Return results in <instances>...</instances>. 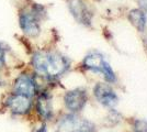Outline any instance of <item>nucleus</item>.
Instances as JSON below:
<instances>
[{
    "label": "nucleus",
    "instance_id": "f257e3e1",
    "mask_svg": "<svg viewBox=\"0 0 147 132\" xmlns=\"http://www.w3.org/2000/svg\"><path fill=\"white\" fill-rule=\"evenodd\" d=\"M31 66L35 75L47 81H55L67 72L70 62L57 51L36 50L31 56Z\"/></svg>",
    "mask_w": 147,
    "mask_h": 132
},
{
    "label": "nucleus",
    "instance_id": "f03ea898",
    "mask_svg": "<svg viewBox=\"0 0 147 132\" xmlns=\"http://www.w3.org/2000/svg\"><path fill=\"white\" fill-rule=\"evenodd\" d=\"M47 17L46 8L42 3L30 2L18 10V24L20 31L29 39H36L42 32V22Z\"/></svg>",
    "mask_w": 147,
    "mask_h": 132
},
{
    "label": "nucleus",
    "instance_id": "7ed1b4c3",
    "mask_svg": "<svg viewBox=\"0 0 147 132\" xmlns=\"http://www.w3.org/2000/svg\"><path fill=\"white\" fill-rule=\"evenodd\" d=\"M82 67L93 72H99L104 75V78L108 83L115 82V74L113 72L110 64L108 63L104 57L97 52L88 54L82 61Z\"/></svg>",
    "mask_w": 147,
    "mask_h": 132
},
{
    "label": "nucleus",
    "instance_id": "20e7f679",
    "mask_svg": "<svg viewBox=\"0 0 147 132\" xmlns=\"http://www.w3.org/2000/svg\"><path fill=\"white\" fill-rule=\"evenodd\" d=\"M94 128L90 121L80 118L75 113L63 117L57 126L56 132H93Z\"/></svg>",
    "mask_w": 147,
    "mask_h": 132
},
{
    "label": "nucleus",
    "instance_id": "39448f33",
    "mask_svg": "<svg viewBox=\"0 0 147 132\" xmlns=\"http://www.w3.org/2000/svg\"><path fill=\"white\" fill-rule=\"evenodd\" d=\"M5 107L16 116H25L29 114L33 107V98L24 95L11 93L7 96L3 101Z\"/></svg>",
    "mask_w": 147,
    "mask_h": 132
},
{
    "label": "nucleus",
    "instance_id": "423d86ee",
    "mask_svg": "<svg viewBox=\"0 0 147 132\" xmlns=\"http://www.w3.org/2000/svg\"><path fill=\"white\" fill-rule=\"evenodd\" d=\"M12 93L34 98L38 93V85L35 74L32 75L29 73H21L13 82Z\"/></svg>",
    "mask_w": 147,
    "mask_h": 132
},
{
    "label": "nucleus",
    "instance_id": "0eeeda50",
    "mask_svg": "<svg viewBox=\"0 0 147 132\" xmlns=\"http://www.w3.org/2000/svg\"><path fill=\"white\" fill-rule=\"evenodd\" d=\"M68 10L78 23L90 26L92 24V13L84 0H66Z\"/></svg>",
    "mask_w": 147,
    "mask_h": 132
},
{
    "label": "nucleus",
    "instance_id": "6e6552de",
    "mask_svg": "<svg viewBox=\"0 0 147 132\" xmlns=\"http://www.w3.org/2000/svg\"><path fill=\"white\" fill-rule=\"evenodd\" d=\"M87 102L86 91L81 88H76L73 90L67 91L64 96V104L70 112H79L85 107Z\"/></svg>",
    "mask_w": 147,
    "mask_h": 132
},
{
    "label": "nucleus",
    "instance_id": "1a4fd4ad",
    "mask_svg": "<svg viewBox=\"0 0 147 132\" xmlns=\"http://www.w3.org/2000/svg\"><path fill=\"white\" fill-rule=\"evenodd\" d=\"M93 94H94V97L97 98V100L105 107L113 108L119 102L117 94L108 84H103V83L97 84L93 89Z\"/></svg>",
    "mask_w": 147,
    "mask_h": 132
},
{
    "label": "nucleus",
    "instance_id": "9d476101",
    "mask_svg": "<svg viewBox=\"0 0 147 132\" xmlns=\"http://www.w3.org/2000/svg\"><path fill=\"white\" fill-rule=\"evenodd\" d=\"M35 110L38 117L44 121H49L53 117L52 97L47 91H38L35 101Z\"/></svg>",
    "mask_w": 147,
    "mask_h": 132
},
{
    "label": "nucleus",
    "instance_id": "9b49d317",
    "mask_svg": "<svg viewBox=\"0 0 147 132\" xmlns=\"http://www.w3.org/2000/svg\"><path fill=\"white\" fill-rule=\"evenodd\" d=\"M127 19L131 22V24L134 26L135 29H137L140 32L145 31L146 29V14L141 9H133L129 12Z\"/></svg>",
    "mask_w": 147,
    "mask_h": 132
},
{
    "label": "nucleus",
    "instance_id": "f8f14e48",
    "mask_svg": "<svg viewBox=\"0 0 147 132\" xmlns=\"http://www.w3.org/2000/svg\"><path fill=\"white\" fill-rule=\"evenodd\" d=\"M7 65V47L0 42V69L5 68Z\"/></svg>",
    "mask_w": 147,
    "mask_h": 132
},
{
    "label": "nucleus",
    "instance_id": "ddd939ff",
    "mask_svg": "<svg viewBox=\"0 0 147 132\" xmlns=\"http://www.w3.org/2000/svg\"><path fill=\"white\" fill-rule=\"evenodd\" d=\"M134 132H147V121L145 120H136L133 127Z\"/></svg>",
    "mask_w": 147,
    "mask_h": 132
},
{
    "label": "nucleus",
    "instance_id": "4468645a",
    "mask_svg": "<svg viewBox=\"0 0 147 132\" xmlns=\"http://www.w3.org/2000/svg\"><path fill=\"white\" fill-rule=\"evenodd\" d=\"M35 132H47V127H46L45 123H43V125H41V126L37 128L36 130H35Z\"/></svg>",
    "mask_w": 147,
    "mask_h": 132
},
{
    "label": "nucleus",
    "instance_id": "2eb2a0df",
    "mask_svg": "<svg viewBox=\"0 0 147 132\" xmlns=\"http://www.w3.org/2000/svg\"><path fill=\"white\" fill-rule=\"evenodd\" d=\"M138 3L147 11V0H138Z\"/></svg>",
    "mask_w": 147,
    "mask_h": 132
}]
</instances>
